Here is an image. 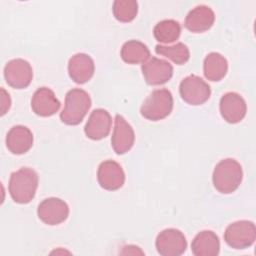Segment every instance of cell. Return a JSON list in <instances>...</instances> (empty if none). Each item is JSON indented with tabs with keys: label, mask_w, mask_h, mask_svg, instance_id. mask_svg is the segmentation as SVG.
<instances>
[{
	"label": "cell",
	"mask_w": 256,
	"mask_h": 256,
	"mask_svg": "<svg viewBox=\"0 0 256 256\" xmlns=\"http://www.w3.org/2000/svg\"><path fill=\"white\" fill-rule=\"evenodd\" d=\"M97 180L103 189L115 191L124 185L125 173L121 165L116 161L105 160L98 167Z\"/></svg>",
	"instance_id": "7c38bea8"
},
{
	"label": "cell",
	"mask_w": 256,
	"mask_h": 256,
	"mask_svg": "<svg viewBox=\"0 0 256 256\" xmlns=\"http://www.w3.org/2000/svg\"><path fill=\"white\" fill-rule=\"evenodd\" d=\"M91 107L89 94L80 88L69 90L65 96V104L60 113L61 121L66 125H78L82 122Z\"/></svg>",
	"instance_id": "3957f363"
},
{
	"label": "cell",
	"mask_w": 256,
	"mask_h": 256,
	"mask_svg": "<svg viewBox=\"0 0 256 256\" xmlns=\"http://www.w3.org/2000/svg\"><path fill=\"white\" fill-rule=\"evenodd\" d=\"M61 103L55 93L48 87L38 88L31 99L32 111L41 117L54 115L60 109Z\"/></svg>",
	"instance_id": "9a60e30c"
},
{
	"label": "cell",
	"mask_w": 256,
	"mask_h": 256,
	"mask_svg": "<svg viewBox=\"0 0 256 256\" xmlns=\"http://www.w3.org/2000/svg\"><path fill=\"white\" fill-rule=\"evenodd\" d=\"M155 246L162 256H180L187 249V240L180 230L167 228L157 235Z\"/></svg>",
	"instance_id": "52a82bcc"
},
{
	"label": "cell",
	"mask_w": 256,
	"mask_h": 256,
	"mask_svg": "<svg viewBox=\"0 0 256 256\" xmlns=\"http://www.w3.org/2000/svg\"><path fill=\"white\" fill-rule=\"evenodd\" d=\"M179 93L186 103L197 106L204 104L210 98L211 88L201 77L189 75L180 82Z\"/></svg>",
	"instance_id": "8992f818"
},
{
	"label": "cell",
	"mask_w": 256,
	"mask_h": 256,
	"mask_svg": "<svg viewBox=\"0 0 256 256\" xmlns=\"http://www.w3.org/2000/svg\"><path fill=\"white\" fill-rule=\"evenodd\" d=\"M11 106V99L6 90L1 87V115H5Z\"/></svg>",
	"instance_id": "d4e9b609"
},
{
	"label": "cell",
	"mask_w": 256,
	"mask_h": 256,
	"mask_svg": "<svg viewBox=\"0 0 256 256\" xmlns=\"http://www.w3.org/2000/svg\"><path fill=\"white\" fill-rule=\"evenodd\" d=\"M112 12L119 22H131L137 16L138 3L135 0H116L113 2Z\"/></svg>",
	"instance_id": "cb8c5ba5"
},
{
	"label": "cell",
	"mask_w": 256,
	"mask_h": 256,
	"mask_svg": "<svg viewBox=\"0 0 256 256\" xmlns=\"http://www.w3.org/2000/svg\"><path fill=\"white\" fill-rule=\"evenodd\" d=\"M228 71L227 59L218 52L209 53L203 62V73L206 79L212 82L222 80Z\"/></svg>",
	"instance_id": "ffe728a7"
},
{
	"label": "cell",
	"mask_w": 256,
	"mask_h": 256,
	"mask_svg": "<svg viewBox=\"0 0 256 256\" xmlns=\"http://www.w3.org/2000/svg\"><path fill=\"white\" fill-rule=\"evenodd\" d=\"M219 110L222 118L226 122L236 124L241 122L246 116L247 105L240 94L227 92L220 99Z\"/></svg>",
	"instance_id": "8fae6325"
},
{
	"label": "cell",
	"mask_w": 256,
	"mask_h": 256,
	"mask_svg": "<svg viewBox=\"0 0 256 256\" xmlns=\"http://www.w3.org/2000/svg\"><path fill=\"white\" fill-rule=\"evenodd\" d=\"M256 239V228L252 221L239 220L229 224L224 232V240L234 249L250 247Z\"/></svg>",
	"instance_id": "5b68a950"
},
{
	"label": "cell",
	"mask_w": 256,
	"mask_h": 256,
	"mask_svg": "<svg viewBox=\"0 0 256 256\" xmlns=\"http://www.w3.org/2000/svg\"><path fill=\"white\" fill-rule=\"evenodd\" d=\"M111 126L112 118L110 113L103 108H97L90 114L85 124L84 132L89 139L97 141L109 135Z\"/></svg>",
	"instance_id": "5bb4252c"
},
{
	"label": "cell",
	"mask_w": 256,
	"mask_h": 256,
	"mask_svg": "<svg viewBox=\"0 0 256 256\" xmlns=\"http://www.w3.org/2000/svg\"><path fill=\"white\" fill-rule=\"evenodd\" d=\"M141 70L146 83L153 86L165 84L173 76V66L157 57H152L143 63Z\"/></svg>",
	"instance_id": "30bf717a"
},
{
	"label": "cell",
	"mask_w": 256,
	"mask_h": 256,
	"mask_svg": "<svg viewBox=\"0 0 256 256\" xmlns=\"http://www.w3.org/2000/svg\"><path fill=\"white\" fill-rule=\"evenodd\" d=\"M242 179V166L237 160L232 158H226L218 162L212 175L215 189L222 194L234 192L240 186Z\"/></svg>",
	"instance_id": "7a4b0ae2"
},
{
	"label": "cell",
	"mask_w": 256,
	"mask_h": 256,
	"mask_svg": "<svg viewBox=\"0 0 256 256\" xmlns=\"http://www.w3.org/2000/svg\"><path fill=\"white\" fill-rule=\"evenodd\" d=\"M135 133L131 125L125 118L119 114L115 116L114 129L111 137V145L113 150L119 154H125L134 145Z\"/></svg>",
	"instance_id": "4fadbf2b"
},
{
	"label": "cell",
	"mask_w": 256,
	"mask_h": 256,
	"mask_svg": "<svg viewBox=\"0 0 256 256\" xmlns=\"http://www.w3.org/2000/svg\"><path fill=\"white\" fill-rule=\"evenodd\" d=\"M4 78L12 88L24 89L32 81V66L28 61L21 58L10 60L4 67Z\"/></svg>",
	"instance_id": "ba28073f"
},
{
	"label": "cell",
	"mask_w": 256,
	"mask_h": 256,
	"mask_svg": "<svg viewBox=\"0 0 256 256\" xmlns=\"http://www.w3.org/2000/svg\"><path fill=\"white\" fill-rule=\"evenodd\" d=\"M172 110V93L168 89L162 88L156 89L149 94L140 108V113L147 120L159 121L169 116Z\"/></svg>",
	"instance_id": "277c9868"
},
{
	"label": "cell",
	"mask_w": 256,
	"mask_h": 256,
	"mask_svg": "<svg viewBox=\"0 0 256 256\" xmlns=\"http://www.w3.org/2000/svg\"><path fill=\"white\" fill-rule=\"evenodd\" d=\"M120 56L128 64H143L150 59V50L141 41L129 40L121 48Z\"/></svg>",
	"instance_id": "44dd1931"
},
{
	"label": "cell",
	"mask_w": 256,
	"mask_h": 256,
	"mask_svg": "<svg viewBox=\"0 0 256 256\" xmlns=\"http://www.w3.org/2000/svg\"><path fill=\"white\" fill-rule=\"evenodd\" d=\"M38 174L30 167H22L13 172L9 179L8 190L14 202L27 204L33 200L38 188Z\"/></svg>",
	"instance_id": "6da1fadb"
},
{
	"label": "cell",
	"mask_w": 256,
	"mask_h": 256,
	"mask_svg": "<svg viewBox=\"0 0 256 256\" xmlns=\"http://www.w3.org/2000/svg\"><path fill=\"white\" fill-rule=\"evenodd\" d=\"M39 219L47 225H58L69 216L68 204L57 197H49L40 202L37 208Z\"/></svg>",
	"instance_id": "9c48e42d"
},
{
	"label": "cell",
	"mask_w": 256,
	"mask_h": 256,
	"mask_svg": "<svg viewBox=\"0 0 256 256\" xmlns=\"http://www.w3.org/2000/svg\"><path fill=\"white\" fill-rule=\"evenodd\" d=\"M191 251L195 256H216L220 251L219 237L211 230L201 231L192 240Z\"/></svg>",
	"instance_id": "d6986e66"
},
{
	"label": "cell",
	"mask_w": 256,
	"mask_h": 256,
	"mask_svg": "<svg viewBox=\"0 0 256 256\" xmlns=\"http://www.w3.org/2000/svg\"><path fill=\"white\" fill-rule=\"evenodd\" d=\"M33 145V134L31 130L23 125L13 126L6 135V146L8 150L16 155L28 152Z\"/></svg>",
	"instance_id": "ac0fdd59"
},
{
	"label": "cell",
	"mask_w": 256,
	"mask_h": 256,
	"mask_svg": "<svg viewBox=\"0 0 256 256\" xmlns=\"http://www.w3.org/2000/svg\"><path fill=\"white\" fill-rule=\"evenodd\" d=\"M214 21V11L209 6L198 5L189 11L184 25L192 33H203L213 26Z\"/></svg>",
	"instance_id": "e0dca14e"
},
{
	"label": "cell",
	"mask_w": 256,
	"mask_h": 256,
	"mask_svg": "<svg viewBox=\"0 0 256 256\" xmlns=\"http://www.w3.org/2000/svg\"><path fill=\"white\" fill-rule=\"evenodd\" d=\"M181 34V26L178 21L165 19L158 22L153 29L155 39L163 44H169L176 41Z\"/></svg>",
	"instance_id": "7402d4cb"
},
{
	"label": "cell",
	"mask_w": 256,
	"mask_h": 256,
	"mask_svg": "<svg viewBox=\"0 0 256 256\" xmlns=\"http://www.w3.org/2000/svg\"><path fill=\"white\" fill-rule=\"evenodd\" d=\"M155 52L158 55H162L177 65L185 64L190 58V52L187 45L182 42H178L172 46L156 45Z\"/></svg>",
	"instance_id": "603a6c76"
},
{
	"label": "cell",
	"mask_w": 256,
	"mask_h": 256,
	"mask_svg": "<svg viewBox=\"0 0 256 256\" xmlns=\"http://www.w3.org/2000/svg\"><path fill=\"white\" fill-rule=\"evenodd\" d=\"M95 64L93 59L85 53L73 55L68 62L69 77L77 84L88 82L94 75Z\"/></svg>",
	"instance_id": "2e32d148"
}]
</instances>
